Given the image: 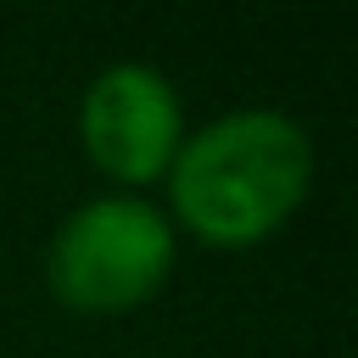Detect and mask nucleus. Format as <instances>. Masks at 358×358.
<instances>
[{
  "instance_id": "obj_2",
  "label": "nucleus",
  "mask_w": 358,
  "mask_h": 358,
  "mask_svg": "<svg viewBox=\"0 0 358 358\" xmlns=\"http://www.w3.org/2000/svg\"><path fill=\"white\" fill-rule=\"evenodd\" d=\"M179 263V229L140 190H95L45 241V291L84 319L145 308Z\"/></svg>"
},
{
  "instance_id": "obj_3",
  "label": "nucleus",
  "mask_w": 358,
  "mask_h": 358,
  "mask_svg": "<svg viewBox=\"0 0 358 358\" xmlns=\"http://www.w3.org/2000/svg\"><path fill=\"white\" fill-rule=\"evenodd\" d=\"M185 129L179 84L151 62H112L78 95V151L101 179H112V190L145 196L162 185Z\"/></svg>"
},
{
  "instance_id": "obj_1",
  "label": "nucleus",
  "mask_w": 358,
  "mask_h": 358,
  "mask_svg": "<svg viewBox=\"0 0 358 358\" xmlns=\"http://www.w3.org/2000/svg\"><path fill=\"white\" fill-rule=\"evenodd\" d=\"M313 190V134L280 106H229L185 129L168 173L162 213L201 246H257L280 235Z\"/></svg>"
}]
</instances>
